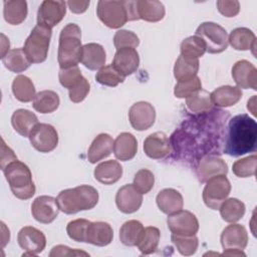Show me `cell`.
<instances>
[{
  "label": "cell",
  "instance_id": "33",
  "mask_svg": "<svg viewBox=\"0 0 257 257\" xmlns=\"http://www.w3.org/2000/svg\"><path fill=\"white\" fill-rule=\"evenodd\" d=\"M143 224L138 220L124 222L119 229V240L125 246H137L144 232Z\"/></svg>",
  "mask_w": 257,
  "mask_h": 257
},
{
  "label": "cell",
  "instance_id": "15",
  "mask_svg": "<svg viewBox=\"0 0 257 257\" xmlns=\"http://www.w3.org/2000/svg\"><path fill=\"white\" fill-rule=\"evenodd\" d=\"M228 166L225 161L218 156L208 155L203 157L197 165L196 174L202 183H206L209 179L216 176H226Z\"/></svg>",
  "mask_w": 257,
  "mask_h": 257
},
{
  "label": "cell",
  "instance_id": "5",
  "mask_svg": "<svg viewBox=\"0 0 257 257\" xmlns=\"http://www.w3.org/2000/svg\"><path fill=\"white\" fill-rule=\"evenodd\" d=\"M52 30L37 23L24 43L23 50L31 63H41L47 58Z\"/></svg>",
  "mask_w": 257,
  "mask_h": 257
},
{
  "label": "cell",
  "instance_id": "19",
  "mask_svg": "<svg viewBox=\"0 0 257 257\" xmlns=\"http://www.w3.org/2000/svg\"><path fill=\"white\" fill-rule=\"evenodd\" d=\"M221 244L224 249L244 250L248 244V233L241 224L228 225L221 234Z\"/></svg>",
  "mask_w": 257,
  "mask_h": 257
},
{
  "label": "cell",
  "instance_id": "12",
  "mask_svg": "<svg viewBox=\"0 0 257 257\" xmlns=\"http://www.w3.org/2000/svg\"><path fill=\"white\" fill-rule=\"evenodd\" d=\"M131 125L139 132L150 128L156 120V109L148 101H138L128 110Z\"/></svg>",
  "mask_w": 257,
  "mask_h": 257
},
{
  "label": "cell",
  "instance_id": "46",
  "mask_svg": "<svg viewBox=\"0 0 257 257\" xmlns=\"http://www.w3.org/2000/svg\"><path fill=\"white\" fill-rule=\"evenodd\" d=\"M82 78L83 76L77 65L68 68H60L58 72V79L60 84L68 90L76 86L82 80Z\"/></svg>",
  "mask_w": 257,
  "mask_h": 257
},
{
  "label": "cell",
  "instance_id": "49",
  "mask_svg": "<svg viewBox=\"0 0 257 257\" xmlns=\"http://www.w3.org/2000/svg\"><path fill=\"white\" fill-rule=\"evenodd\" d=\"M89 89H90V84L88 80L85 77H83L82 80L76 86L68 90L69 99L75 103L81 102L88 94Z\"/></svg>",
  "mask_w": 257,
  "mask_h": 257
},
{
  "label": "cell",
  "instance_id": "51",
  "mask_svg": "<svg viewBox=\"0 0 257 257\" xmlns=\"http://www.w3.org/2000/svg\"><path fill=\"white\" fill-rule=\"evenodd\" d=\"M77 255L88 256V253L81 251V250H77V249H71L64 245L54 246L51 249V252L49 253L50 257H53V256H77Z\"/></svg>",
  "mask_w": 257,
  "mask_h": 257
},
{
  "label": "cell",
  "instance_id": "14",
  "mask_svg": "<svg viewBox=\"0 0 257 257\" xmlns=\"http://www.w3.org/2000/svg\"><path fill=\"white\" fill-rule=\"evenodd\" d=\"M59 207L56 199L51 196H39L31 205V214L33 218L42 224L53 222L58 216Z\"/></svg>",
  "mask_w": 257,
  "mask_h": 257
},
{
  "label": "cell",
  "instance_id": "20",
  "mask_svg": "<svg viewBox=\"0 0 257 257\" xmlns=\"http://www.w3.org/2000/svg\"><path fill=\"white\" fill-rule=\"evenodd\" d=\"M124 76L131 75L137 71L140 65V56L135 48L124 47L116 49L112 63Z\"/></svg>",
  "mask_w": 257,
  "mask_h": 257
},
{
  "label": "cell",
  "instance_id": "28",
  "mask_svg": "<svg viewBox=\"0 0 257 257\" xmlns=\"http://www.w3.org/2000/svg\"><path fill=\"white\" fill-rule=\"evenodd\" d=\"M228 43L236 50H252L255 54L256 36L249 28L239 27L232 30L228 36Z\"/></svg>",
  "mask_w": 257,
  "mask_h": 257
},
{
  "label": "cell",
  "instance_id": "22",
  "mask_svg": "<svg viewBox=\"0 0 257 257\" xmlns=\"http://www.w3.org/2000/svg\"><path fill=\"white\" fill-rule=\"evenodd\" d=\"M106 53L104 48L98 43H87L82 46L80 62L90 70L100 69L104 66Z\"/></svg>",
  "mask_w": 257,
  "mask_h": 257
},
{
  "label": "cell",
  "instance_id": "52",
  "mask_svg": "<svg viewBox=\"0 0 257 257\" xmlns=\"http://www.w3.org/2000/svg\"><path fill=\"white\" fill-rule=\"evenodd\" d=\"M17 160L14 152L5 144L4 140L1 139V170L3 171L7 165Z\"/></svg>",
  "mask_w": 257,
  "mask_h": 257
},
{
  "label": "cell",
  "instance_id": "11",
  "mask_svg": "<svg viewBox=\"0 0 257 257\" xmlns=\"http://www.w3.org/2000/svg\"><path fill=\"white\" fill-rule=\"evenodd\" d=\"M167 224L172 234L191 236L196 235L199 230V221L197 217L190 211L180 210L169 215Z\"/></svg>",
  "mask_w": 257,
  "mask_h": 257
},
{
  "label": "cell",
  "instance_id": "26",
  "mask_svg": "<svg viewBox=\"0 0 257 257\" xmlns=\"http://www.w3.org/2000/svg\"><path fill=\"white\" fill-rule=\"evenodd\" d=\"M94 178L103 185H112L122 176V167L117 161L109 160L100 163L94 169Z\"/></svg>",
  "mask_w": 257,
  "mask_h": 257
},
{
  "label": "cell",
  "instance_id": "42",
  "mask_svg": "<svg viewBox=\"0 0 257 257\" xmlns=\"http://www.w3.org/2000/svg\"><path fill=\"white\" fill-rule=\"evenodd\" d=\"M171 240L176 246L177 250L184 256H191L195 254L199 246V241L196 235L183 236L172 234Z\"/></svg>",
  "mask_w": 257,
  "mask_h": 257
},
{
  "label": "cell",
  "instance_id": "31",
  "mask_svg": "<svg viewBox=\"0 0 257 257\" xmlns=\"http://www.w3.org/2000/svg\"><path fill=\"white\" fill-rule=\"evenodd\" d=\"M3 15L7 23L18 25L27 16V2L24 0H8L3 2Z\"/></svg>",
  "mask_w": 257,
  "mask_h": 257
},
{
  "label": "cell",
  "instance_id": "17",
  "mask_svg": "<svg viewBox=\"0 0 257 257\" xmlns=\"http://www.w3.org/2000/svg\"><path fill=\"white\" fill-rule=\"evenodd\" d=\"M172 143L163 132H156L149 135L144 142L145 154L154 160H161L171 152Z\"/></svg>",
  "mask_w": 257,
  "mask_h": 257
},
{
  "label": "cell",
  "instance_id": "16",
  "mask_svg": "<svg viewBox=\"0 0 257 257\" xmlns=\"http://www.w3.org/2000/svg\"><path fill=\"white\" fill-rule=\"evenodd\" d=\"M143 203V194L133 184H126L118 189L115 195L117 209L124 214L137 212Z\"/></svg>",
  "mask_w": 257,
  "mask_h": 257
},
{
  "label": "cell",
  "instance_id": "35",
  "mask_svg": "<svg viewBox=\"0 0 257 257\" xmlns=\"http://www.w3.org/2000/svg\"><path fill=\"white\" fill-rule=\"evenodd\" d=\"M2 62L4 66L15 73L22 72L26 70L31 62L29 61L28 57L26 56L23 48H14L11 49L3 58Z\"/></svg>",
  "mask_w": 257,
  "mask_h": 257
},
{
  "label": "cell",
  "instance_id": "47",
  "mask_svg": "<svg viewBox=\"0 0 257 257\" xmlns=\"http://www.w3.org/2000/svg\"><path fill=\"white\" fill-rule=\"evenodd\" d=\"M136 189L142 194H148L155 185V176L148 169H142L135 175L134 184Z\"/></svg>",
  "mask_w": 257,
  "mask_h": 257
},
{
  "label": "cell",
  "instance_id": "4",
  "mask_svg": "<svg viewBox=\"0 0 257 257\" xmlns=\"http://www.w3.org/2000/svg\"><path fill=\"white\" fill-rule=\"evenodd\" d=\"M13 195L20 200H28L35 194V185L28 166L18 160L10 163L3 170Z\"/></svg>",
  "mask_w": 257,
  "mask_h": 257
},
{
  "label": "cell",
  "instance_id": "7",
  "mask_svg": "<svg viewBox=\"0 0 257 257\" xmlns=\"http://www.w3.org/2000/svg\"><path fill=\"white\" fill-rule=\"evenodd\" d=\"M96 14L105 26L112 29L120 28L128 20L125 1L100 0L97 2Z\"/></svg>",
  "mask_w": 257,
  "mask_h": 257
},
{
  "label": "cell",
  "instance_id": "37",
  "mask_svg": "<svg viewBox=\"0 0 257 257\" xmlns=\"http://www.w3.org/2000/svg\"><path fill=\"white\" fill-rule=\"evenodd\" d=\"M186 105L191 112L205 113L212 110L214 104L212 103L210 93L204 89H200L187 98Z\"/></svg>",
  "mask_w": 257,
  "mask_h": 257
},
{
  "label": "cell",
  "instance_id": "54",
  "mask_svg": "<svg viewBox=\"0 0 257 257\" xmlns=\"http://www.w3.org/2000/svg\"><path fill=\"white\" fill-rule=\"evenodd\" d=\"M1 38H2V41H1V58H3L10 50H9V47H10V43H9V39L4 35V34H1Z\"/></svg>",
  "mask_w": 257,
  "mask_h": 257
},
{
  "label": "cell",
  "instance_id": "57",
  "mask_svg": "<svg viewBox=\"0 0 257 257\" xmlns=\"http://www.w3.org/2000/svg\"><path fill=\"white\" fill-rule=\"evenodd\" d=\"M255 99H256V97H255V95H254L250 100H248V103H247V108L251 111V113H252L253 115H255V114H256V109H255Z\"/></svg>",
  "mask_w": 257,
  "mask_h": 257
},
{
  "label": "cell",
  "instance_id": "10",
  "mask_svg": "<svg viewBox=\"0 0 257 257\" xmlns=\"http://www.w3.org/2000/svg\"><path fill=\"white\" fill-rule=\"evenodd\" d=\"M19 246L25 251L23 256H35L41 253L46 246L45 235L32 226H25L20 229L17 235Z\"/></svg>",
  "mask_w": 257,
  "mask_h": 257
},
{
  "label": "cell",
  "instance_id": "18",
  "mask_svg": "<svg viewBox=\"0 0 257 257\" xmlns=\"http://www.w3.org/2000/svg\"><path fill=\"white\" fill-rule=\"evenodd\" d=\"M232 77L239 88L257 89V69L248 60L242 59L233 65Z\"/></svg>",
  "mask_w": 257,
  "mask_h": 257
},
{
  "label": "cell",
  "instance_id": "43",
  "mask_svg": "<svg viewBox=\"0 0 257 257\" xmlns=\"http://www.w3.org/2000/svg\"><path fill=\"white\" fill-rule=\"evenodd\" d=\"M202 89V82L198 76H194L188 79L179 80L174 89V94L178 98H188L196 91Z\"/></svg>",
  "mask_w": 257,
  "mask_h": 257
},
{
  "label": "cell",
  "instance_id": "34",
  "mask_svg": "<svg viewBox=\"0 0 257 257\" xmlns=\"http://www.w3.org/2000/svg\"><path fill=\"white\" fill-rule=\"evenodd\" d=\"M12 92L21 102H29L35 97V86L32 80L25 75H18L13 79Z\"/></svg>",
  "mask_w": 257,
  "mask_h": 257
},
{
  "label": "cell",
  "instance_id": "8",
  "mask_svg": "<svg viewBox=\"0 0 257 257\" xmlns=\"http://www.w3.org/2000/svg\"><path fill=\"white\" fill-rule=\"evenodd\" d=\"M231 184L226 176H216L206 182L203 190V201L212 210H219L221 204L228 198Z\"/></svg>",
  "mask_w": 257,
  "mask_h": 257
},
{
  "label": "cell",
  "instance_id": "2",
  "mask_svg": "<svg viewBox=\"0 0 257 257\" xmlns=\"http://www.w3.org/2000/svg\"><path fill=\"white\" fill-rule=\"evenodd\" d=\"M56 202L61 212L71 215L94 208L98 202V192L91 186L80 185L61 191Z\"/></svg>",
  "mask_w": 257,
  "mask_h": 257
},
{
  "label": "cell",
  "instance_id": "27",
  "mask_svg": "<svg viewBox=\"0 0 257 257\" xmlns=\"http://www.w3.org/2000/svg\"><path fill=\"white\" fill-rule=\"evenodd\" d=\"M241 88L232 85H223L210 93L212 103L217 107H228L236 104L242 97Z\"/></svg>",
  "mask_w": 257,
  "mask_h": 257
},
{
  "label": "cell",
  "instance_id": "53",
  "mask_svg": "<svg viewBox=\"0 0 257 257\" xmlns=\"http://www.w3.org/2000/svg\"><path fill=\"white\" fill-rule=\"evenodd\" d=\"M66 5L70 9L71 12L80 14L86 11L89 6V1H67Z\"/></svg>",
  "mask_w": 257,
  "mask_h": 257
},
{
  "label": "cell",
  "instance_id": "24",
  "mask_svg": "<svg viewBox=\"0 0 257 257\" xmlns=\"http://www.w3.org/2000/svg\"><path fill=\"white\" fill-rule=\"evenodd\" d=\"M113 230L106 222H90L87 230L86 243L103 247L112 241Z\"/></svg>",
  "mask_w": 257,
  "mask_h": 257
},
{
  "label": "cell",
  "instance_id": "48",
  "mask_svg": "<svg viewBox=\"0 0 257 257\" xmlns=\"http://www.w3.org/2000/svg\"><path fill=\"white\" fill-rule=\"evenodd\" d=\"M113 44L116 49L131 47L136 48L140 44V39L136 33L130 30H118L113 36Z\"/></svg>",
  "mask_w": 257,
  "mask_h": 257
},
{
  "label": "cell",
  "instance_id": "45",
  "mask_svg": "<svg viewBox=\"0 0 257 257\" xmlns=\"http://www.w3.org/2000/svg\"><path fill=\"white\" fill-rule=\"evenodd\" d=\"M256 164H257V157L256 155H252L236 161L232 166V170L237 177L248 178L255 175Z\"/></svg>",
  "mask_w": 257,
  "mask_h": 257
},
{
  "label": "cell",
  "instance_id": "40",
  "mask_svg": "<svg viewBox=\"0 0 257 257\" xmlns=\"http://www.w3.org/2000/svg\"><path fill=\"white\" fill-rule=\"evenodd\" d=\"M161 233L157 227L149 226L144 229L143 235L139 244L137 245L140 252L144 255H149L154 253L159 245Z\"/></svg>",
  "mask_w": 257,
  "mask_h": 257
},
{
  "label": "cell",
  "instance_id": "38",
  "mask_svg": "<svg viewBox=\"0 0 257 257\" xmlns=\"http://www.w3.org/2000/svg\"><path fill=\"white\" fill-rule=\"evenodd\" d=\"M199 70V59H189L182 55L178 57L174 66V76L179 80L197 76Z\"/></svg>",
  "mask_w": 257,
  "mask_h": 257
},
{
  "label": "cell",
  "instance_id": "41",
  "mask_svg": "<svg viewBox=\"0 0 257 257\" xmlns=\"http://www.w3.org/2000/svg\"><path fill=\"white\" fill-rule=\"evenodd\" d=\"M124 78L125 76L120 73L112 64L102 66L100 69H98L95 75V79L98 83L111 87L122 83L124 81Z\"/></svg>",
  "mask_w": 257,
  "mask_h": 257
},
{
  "label": "cell",
  "instance_id": "44",
  "mask_svg": "<svg viewBox=\"0 0 257 257\" xmlns=\"http://www.w3.org/2000/svg\"><path fill=\"white\" fill-rule=\"evenodd\" d=\"M90 221L86 219H75L66 226V232L70 239L76 242H85Z\"/></svg>",
  "mask_w": 257,
  "mask_h": 257
},
{
  "label": "cell",
  "instance_id": "25",
  "mask_svg": "<svg viewBox=\"0 0 257 257\" xmlns=\"http://www.w3.org/2000/svg\"><path fill=\"white\" fill-rule=\"evenodd\" d=\"M113 142L112 138L107 134H99L96 136L87 152L89 163L95 164L108 157L112 152Z\"/></svg>",
  "mask_w": 257,
  "mask_h": 257
},
{
  "label": "cell",
  "instance_id": "56",
  "mask_svg": "<svg viewBox=\"0 0 257 257\" xmlns=\"http://www.w3.org/2000/svg\"><path fill=\"white\" fill-rule=\"evenodd\" d=\"M222 255H227V256H245V253L243 250L239 249H224V252Z\"/></svg>",
  "mask_w": 257,
  "mask_h": 257
},
{
  "label": "cell",
  "instance_id": "3",
  "mask_svg": "<svg viewBox=\"0 0 257 257\" xmlns=\"http://www.w3.org/2000/svg\"><path fill=\"white\" fill-rule=\"evenodd\" d=\"M81 30L78 25L68 23L59 35L57 60L60 68L76 66L81 58Z\"/></svg>",
  "mask_w": 257,
  "mask_h": 257
},
{
  "label": "cell",
  "instance_id": "30",
  "mask_svg": "<svg viewBox=\"0 0 257 257\" xmlns=\"http://www.w3.org/2000/svg\"><path fill=\"white\" fill-rule=\"evenodd\" d=\"M138 13L140 19L148 22H158L165 16V6L162 2L153 0H138Z\"/></svg>",
  "mask_w": 257,
  "mask_h": 257
},
{
  "label": "cell",
  "instance_id": "6",
  "mask_svg": "<svg viewBox=\"0 0 257 257\" xmlns=\"http://www.w3.org/2000/svg\"><path fill=\"white\" fill-rule=\"evenodd\" d=\"M196 35L204 41L206 51L209 53H220L228 47L227 31L217 23H201L196 30Z\"/></svg>",
  "mask_w": 257,
  "mask_h": 257
},
{
  "label": "cell",
  "instance_id": "29",
  "mask_svg": "<svg viewBox=\"0 0 257 257\" xmlns=\"http://www.w3.org/2000/svg\"><path fill=\"white\" fill-rule=\"evenodd\" d=\"M11 123L16 133L22 137H29L33 127L38 123L37 116L30 110L19 108L11 116Z\"/></svg>",
  "mask_w": 257,
  "mask_h": 257
},
{
  "label": "cell",
  "instance_id": "23",
  "mask_svg": "<svg viewBox=\"0 0 257 257\" xmlns=\"http://www.w3.org/2000/svg\"><path fill=\"white\" fill-rule=\"evenodd\" d=\"M112 151L117 160L130 161L138 152L137 139L131 133H121L114 140Z\"/></svg>",
  "mask_w": 257,
  "mask_h": 257
},
{
  "label": "cell",
  "instance_id": "21",
  "mask_svg": "<svg viewBox=\"0 0 257 257\" xmlns=\"http://www.w3.org/2000/svg\"><path fill=\"white\" fill-rule=\"evenodd\" d=\"M159 209L167 214L172 215L183 209L184 199L180 192L175 189L167 188L159 192L156 198Z\"/></svg>",
  "mask_w": 257,
  "mask_h": 257
},
{
  "label": "cell",
  "instance_id": "50",
  "mask_svg": "<svg viewBox=\"0 0 257 257\" xmlns=\"http://www.w3.org/2000/svg\"><path fill=\"white\" fill-rule=\"evenodd\" d=\"M216 4L219 12L225 17H234L240 11V3L236 0H219Z\"/></svg>",
  "mask_w": 257,
  "mask_h": 257
},
{
  "label": "cell",
  "instance_id": "13",
  "mask_svg": "<svg viewBox=\"0 0 257 257\" xmlns=\"http://www.w3.org/2000/svg\"><path fill=\"white\" fill-rule=\"evenodd\" d=\"M66 2L64 1H43L37 11V23L50 28L57 25L65 16Z\"/></svg>",
  "mask_w": 257,
  "mask_h": 257
},
{
  "label": "cell",
  "instance_id": "39",
  "mask_svg": "<svg viewBox=\"0 0 257 257\" xmlns=\"http://www.w3.org/2000/svg\"><path fill=\"white\" fill-rule=\"evenodd\" d=\"M181 55L189 59H198L206 52L204 41L197 35L185 38L180 46Z\"/></svg>",
  "mask_w": 257,
  "mask_h": 257
},
{
  "label": "cell",
  "instance_id": "55",
  "mask_svg": "<svg viewBox=\"0 0 257 257\" xmlns=\"http://www.w3.org/2000/svg\"><path fill=\"white\" fill-rule=\"evenodd\" d=\"M1 225H2V243H1V247L3 248L8 242H9V239H10V233H9V229L6 228L5 224L3 222H1Z\"/></svg>",
  "mask_w": 257,
  "mask_h": 257
},
{
  "label": "cell",
  "instance_id": "36",
  "mask_svg": "<svg viewBox=\"0 0 257 257\" xmlns=\"http://www.w3.org/2000/svg\"><path fill=\"white\" fill-rule=\"evenodd\" d=\"M220 215L225 222L235 223L245 214V205L236 198L226 199L220 206Z\"/></svg>",
  "mask_w": 257,
  "mask_h": 257
},
{
  "label": "cell",
  "instance_id": "1",
  "mask_svg": "<svg viewBox=\"0 0 257 257\" xmlns=\"http://www.w3.org/2000/svg\"><path fill=\"white\" fill-rule=\"evenodd\" d=\"M257 141V123L246 113L233 116L228 123L225 154L240 157L255 152Z\"/></svg>",
  "mask_w": 257,
  "mask_h": 257
},
{
  "label": "cell",
  "instance_id": "32",
  "mask_svg": "<svg viewBox=\"0 0 257 257\" xmlns=\"http://www.w3.org/2000/svg\"><path fill=\"white\" fill-rule=\"evenodd\" d=\"M60 103L58 94L53 90H42L36 93L32 105L40 113H51L55 111Z\"/></svg>",
  "mask_w": 257,
  "mask_h": 257
},
{
  "label": "cell",
  "instance_id": "9",
  "mask_svg": "<svg viewBox=\"0 0 257 257\" xmlns=\"http://www.w3.org/2000/svg\"><path fill=\"white\" fill-rule=\"evenodd\" d=\"M32 147L40 153H49L58 145V134L54 126L48 123H37L29 135Z\"/></svg>",
  "mask_w": 257,
  "mask_h": 257
}]
</instances>
